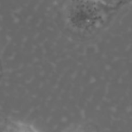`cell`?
I'll return each instance as SVG.
<instances>
[{
  "mask_svg": "<svg viewBox=\"0 0 132 132\" xmlns=\"http://www.w3.org/2000/svg\"><path fill=\"white\" fill-rule=\"evenodd\" d=\"M116 9L94 0H69L65 17L67 24L73 32L90 35L102 28Z\"/></svg>",
  "mask_w": 132,
  "mask_h": 132,
  "instance_id": "obj_1",
  "label": "cell"
},
{
  "mask_svg": "<svg viewBox=\"0 0 132 132\" xmlns=\"http://www.w3.org/2000/svg\"><path fill=\"white\" fill-rule=\"evenodd\" d=\"M94 1L102 3V4L106 5V6H109L110 7L114 8H119V6H121L125 3L128 2L127 0H94Z\"/></svg>",
  "mask_w": 132,
  "mask_h": 132,
  "instance_id": "obj_2",
  "label": "cell"
},
{
  "mask_svg": "<svg viewBox=\"0 0 132 132\" xmlns=\"http://www.w3.org/2000/svg\"><path fill=\"white\" fill-rule=\"evenodd\" d=\"M79 132H89V131H86V130H81V131H79Z\"/></svg>",
  "mask_w": 132,
  "mask_h": 132,
  "instance_id": "obj_3",
  "label": "cell"
},
{
  "mask_svg": "<svg viewBox=\"0 0 132 132\" xmlns=\"http://www.w3.org/2000/svg\"><path fill=\"white\" fill-rule=\"evenodd\" d=\"M128 2H130V3H132V0H127Z\"/></svg>",
  "mask_w": 132,
  "mask_h": 132,
  "instance_id": "obj_4",
  "label": "cell"
}]
</instances>
